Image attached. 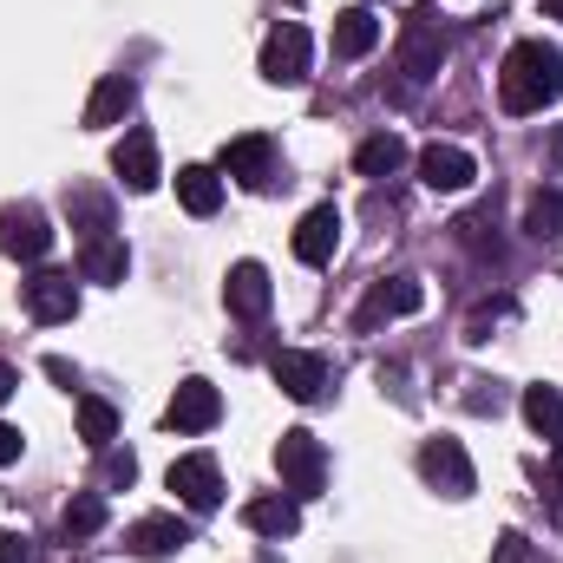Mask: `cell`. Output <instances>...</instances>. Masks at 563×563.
Here are the masks:
<instances>
[{"label": "cell", "mask_w": 563, "mask_h": 563, "mask_svg": "<svg viewBox=\"0 0 563 563\" xmlns=\"http://www.w3.org/2000/svg\"><path fill=\"white\" fill-rule=\"evenodd\" d=\"M558 99H563V53L544 46V40H518L505 53V66H498V106L511 119H531V112H544Z\"/></svg>", "instance_id": "1"}, {"label": "cell", "mask_w": 563, "mask_h": 563, "mask_svg": "<svg viewBox=\"0 0 563 563\" xmlns=\"http://www.w3.org/2000/svg\"><path fill=\"white\" fill-rule=\"evenodd\" d=\"M439 59H445V26H439V7L426 0V7L407 13V26H400V99L420 92L426 79L439 73Z\"/></svg>", "instance_id": "2"}, {"label": "cell", "mask_w": 563, "mask_h": 563, "mask_svg": "<svg viewBox=\"0 0 563 563\" xmlns=\"http://www.w3.org/2000/svg\"><path fill=\"white\" fill-rule=\"evenodd\" d=\"M276 472H282V492L288 498H314L328 485V452H321V439L308 426H288L276 439Z\"/></svg>", "instance_id": "3"}, {"label": "cell", "mask_w": 563, "mask_h": 563, "mask_svg": "<svg viewBox=\"0 0 563 563\" xmlns=\"http://www.w3.org/2000/svg\"><path fill=\"white\" fill-rule=\"evenodd\" d=\"M20 301H26V314L40 328H53V321L79 314V282H73V269H33V276L20 282Z\"/></svg>", "instance_id": "4"}, {"label": "cell", "mask_w": 563, "mask_h": 563, "mask_svg": "<svg viewBox=\"0 0 563 563\" xmlns=\"http://www.w3.org/2000/svg\"><path fill=\"white\" fill-rule=\"evenodd\" d=\"M53 250V223H46V210L40 203H7L0 210V256H13V263H40Z\"/></svg>", "instance_id": "5"}, {"label": "cell", "mask_w": 563, "mask_h": 563, "mask_svg": "<svg viewBox=\"0 0 563 563\" xmlns=\"http://www.w3.org/2000/svg\"><path fill=\"white\" fill-rule=\"evenodd\" d=\"M308 59H314V40H308V26H295V20H282L276 33L263 40V79H269V86H301V79H308Z\"/></svg>", "instance_id": "6"}, {"label": "cell", "mask_w": 563, "mask_h": 563, "mask_svg": "<svg viewBox=\"0 0 563 563\" xmlns=\"http://www.w3.org/2000/svg\"><path fill=\"white\" fill-rule=\"evenodd\" d=\"M420 478L432 485V492H445V498H472V485H478L459 439H426L420 445Z\"/></svg>", "instance_id": "7"}, {"label": "cell", "mask_w": 563, "mask_h": 563, "mask_svg": "<svg viewBox=\"0 0 563 563\" xmlns=\"http://www.w3.org/2000/svg\"><path fill=\"white\" fill-rule=\"evenodd\" d=\"M269 374H276V387L288 400H301V407H314L321 394H328V361L321 354H301V347H282L276 361H269Z\"/></svg>", "instance_id": "8"}, {"label": "cell", "mask_w": 563, "mask_h": 563, "mask_svg": "<svg viewBox=\"0 0 563 563\" xmlns=\"http://www.w3.org/2000/svg\"><path fill=\"white\" fill-rule=\"evenodd\" d=\"M170 492H177L190 511H217V505H223V472H217V459H210V452L177 459V465H170Z\"/></svg>", "instance_id": "9"}, {"label": "cell", "mask_w": 563, "mask_h": 563, "mask_svg": "<svg viewBox=\"0 0 563 563\" xmlns=\"http://www.w3.org/2000/svg\"><path fill=\"white\" fill-rule=\"evenodd\" d=\"M420 308H426L420 276H387V282H374V295L361 301L354 328H380V321H394V314H420Z\"/></svg>", "instance_id": "10"}, {"label": "cell", "mask_w": 563, "mask_h": 563, "mask_svg": "<svg viewBox=\"0 0 563 563\" xmlns=\"http://www.w3.org/2000/svg\"><path fill=\"white\" fill-rule=\"evenodd\" d=\"M217 420H223V394H217L210 380H184V387L170 394V407H164V426H170V432H210Z\"/></svg>", "instance_id": "11"}, {"label": "cell", "mask_w": 563, "mask_h": 563, "mask_svg": "<svg viewBox=\"0 0 563 563\" xmlns=\"http://www.w3.org/2000/svg\"><path fill=\"white\" fill-rule=\"evenodd\" d=\"M334 250H341V210H334V203H314V210L295 223V263L321 269V263H334Z\"/></svg>", "instance_id": "12"}, {"label": "cell", "mask_w": 563, "mask_h": 563, "mask_svg": "<svg viewBox=\"0 0 563 563\" xmlns=\"http://www.w3.org/2000/svg\"><path fill=\"white\" fill-rule=\"evenodd\" d=\"M223 177H236V184H250V190H263L269 184V170H276V144L263 139V132H243V139L223 144Z\"/></svg>", "instance_id": "13"}, {"label": "cell", "mask_w": 563, "mask_h": 563, "mask_svg": "<svg viewBox=\"0 0 563 563\" xmlns=\"http://www.w3.org/2000/svg\"><path fill=\"white\" fill-rule=\"evenodd\" d=\"M472 177H478L472 151H459V144H439V139L420 151V184H426V190H445V197H452V190H465Z\"/></svg>", "instance_id": "14"}, {"label": "cell", "mask_w": 563, "mask_h": 563, "mask_svg": "<svg viewBox=\"0 0 563 563\" xmlns=\"http://www.w3.org/2000/svg\"><path fill=\"white\" fill-rule=\"evenodd\" d=\"M223 301H230V314H236V321H263V314H269V301H276L269 269H263V263H236L230 282H223Z\"/></svg>", "instance_id": "15"}, {"label": "cell", "mask_w": 563, "mask_h": 563, "mask_svg": "<svg viewBox=\"0 0 563 563\" xmlns=\"http://www.w3.org/2000/svg\"><path fill=\"white\" fill-rule=\"evenodd\" d=\"M112 170H119V184H125V190H157V177H164V170H157V144H151V132H125V139L112 144Z\"/></svg>", "instance_id": "16"}, {"label": "cell", "mask_w": 563, "mask_h": 563, "mask_svg": "<svg viewBox=\"0 0 563 563\" xmlns=\"http://www.w3.org/2000/svg\"><path fill=\"white\" fill-rule=\"evenodd\" d=\"M380 46V20H374V7H347V13H334V59H367Z\"/></svg>", "instance_id": "17"}, {"label": "cell", "mask_w": 563, "mask_h": 563, "mask_svg": "<svg viewBox=\"0 0 563 563\" xmlns=\"http://www.w3.org/2000/svg\"><path fill=\"white\" fill-rule=\"evenodd\" d=\"M132 106H139V86H132V73H106V79L92 86V99H86V125H119Z\"/></svg>", "instance_id": "18"}, {"label": "cell", "mask_w": 563, "mask_h": 563, "mask_svg": "<svg viewBox=\"0 0 563 563\" xmlns=\"http://www.w3.org/2000/svg\"><path fill=\"white\" fill-rule=\"evenodd\" d=\"M177 203H184L190 217H217V210H223V177H217L210 164H184V170H177Z\"/></svg>", "instance_id": "19"}, {"label": "cell", "mask_w": 563, "mask_h": 563, "mask_svg": "<svg viewBox=\"0 0 563 563\" xmlns=\"http://www.w3.org/2000/svg\"><path fill=\"white\" fill-rule=\"evenodd\" d=\"M125 544H132L139 558H170V551L190 544V525H184V518H139V525L125 531Z\"/></svg>", "instance_id": "20"}, {"label": "cell", "mask_w": 563, "mask_h": 563, "mask_svg": "<svg viewBox=\"0 0 563 563\" xmlns=\"http://www.w3.org/2000/svg\"><path fill=\"white\" fill-rule=\"evenodd\" d=\"M243 525H250V531H263V538H295V531H301V505H295V498H282V492L250 498V505H243Z\"/></svg>", "instance_id": "21"}, {"label": "cell", "mask_w": 563, "mask_h": 563, "mask_svg": "<svg viewBox=\"0 0 563 563\" xmlns=\"http://www.w3.org/2000/svg\"><path fill=\"white\" fill-rule=\"evenodd\" d=\"M66 217H73L79 243L112 236V197H99V190H86V184H73V190H66Z\"/></svg>", "instance_id": "22"}, {"label": "cell", "mask_w": 563, "mask_h": 563, "mask_svg": "<svg viewBox=\"0 0 563 563\" xmlns=\"http://www.w3.org/2000/svg\"><path fill=\"white\" fill-rule=\"evenodd\" d=\"M125 269H132V256H125L119 236H92V243H79V282H125Z\"/></svg>", "instance_id": "23"}, {"label": "cell", "mask_w": 563, "mask_h": 563, "mask_svg": "<svg viewBox=\"0 0 563 563\" xmlns=\"http://www.w3.org/2000/svg\"><path fill=\"white\" fill-rule=\"evenodd\" d=\"M59 531H66V544L99 538L106 531V492H73V505L59 511Z\"/></svg>", "instance_id": "24"}, {"label": "cell", "mask_w": 563, "mask_h": 563, "mask_svg": "<svg viewBox=\"0 0 563 563\" xmlns=\"http://www.w3.org/2000/svg\"><path fill=\"white\" fill-rule=\"evenodd\" d=\"M525 230H531L538 243H563V190L558 184H538V190H531V203H525Z\"/></svg>", "instance_id": "25"}, {"label": "cell", "mask_w": 563, "mask_h": 563, "mask_svg": "<svg viewBox=\"0 0 563 563\" xmlns=\"http://www.w3.org/2000/svg\"><path fill=\"white\" fill-rule=\"evenodd\" d=\"M525 420L544 445H563V394L558 387H525Z\"/></svg>", "instance_id": "26"}, {"label": "cell", "mask_w": 563, "mask_h": 563, "mask_svg": "<svg viewBox=\"0 0 563 563\" xmlns=\"http://www.w3.org/2000/svg\"><path fill=\"white\" fill-rule=\"evenodd\" d=\"M79 439H86L92 452H106V445L119 439V407L99 400V394H79Z\"/></svg>", "instance_id": "27"}, {"label": "cell", "mask_w": 563, "mask_h": 563, "mask_svg": "<svg viewBox=\"0 0 563 563\" xmlns=\"http://www.w3.org/2000/svg\"><path fill=\"white\" fill-rule=\"evenodd\" d=\"M400 164H407V144L394 139V132H380V139H367L361 151H354V170H361V177H374V184H380V177H394Z\"/></svg>", "instance_id": "28"}, {"label": "cell", "mask_w": 563, "mask_h": 563, "mask_svg": "<svg viewBox=\"0 0 563 563\" xmlns=\"http://www.w3.org/2000/svg\"><path fill=\"white\" fill-rule=\"evenodd\" d=\"M132 478H139V459L119 452V445H106V459H99V485H106V492H125Z\"/></svg>", "instance_id": "29"}, {"label": "cell", "mask_w": 563, "mask_h": 563, "mask_svg": "<svg viewBox=\"0 0 563 563\" xmlns=\"http://www.w3.org/2000/svg\"><path fill=\"white\" fill-rule=\"evenodd\" d=\"M492 563H544V551H538L525 531H505V538L492 544Z\"/></svg>", "instance_id": "30"}, {"label": "cell", "mask_w": 563, "mask_h": 563, "mask_svg": "<svg viewBox=\"0 0 563 563\" xmlns=\"http://www.w3.org/2000/svg\"><path fill=\"white\" fill-rule=\"evenodd\" d=\"M544 492H551V511L563 525V445H551V472H544Z\"/></svg>", "instance_id": "31"}, {"label": "cell", "mask_w": 563, "mask_h": 563, "mask_svg": "<svg viewBox=\"0 0 563 563\" xmlns=\"http://www.w3.org/2000/svg\"><path fill=\"white\" fill-rule=\"evenodd\" d=\"M0 563H40V558H33V544L20 531H0Z\"/></svg>", "instance_id": "32"}, {"label": "cell", "mask_w": 563, "mask_h": 563, "mask_svg": "<svg viewBox=\"0 0 563 563\" xmlns=\"http://www.w3.org/2000/svg\"><path fill=\"white\" fill-rule=\"evenodd\" d=\"M46 374H53V380H59V387H66V394H73V387H79V374H73V361H59V354H46Z\"/></svg>", "instance_id": "33"}, {"label": "cell", "mask_w": 563, "mask_h": 563, "mask_svg": "<svg viewBox=\"0 0 563 563\" xmlns=\"http://www.w3.org/2000/svg\"><path fill=\"white\" fill-rule=\"evenodd\" d=\"M20 445H26V439H20L13 426H0V465H13V459H20Z\"/></svg>", "instance_id": "34"}, {"label": "cell", "mask_w": 563, "mask_h": 563, "mask_svg": "<svg viewBox=\"0 0 563 563\" xmlns=\"http://www.w3.org/2000/svg\"><path fill=\"white\" fill-rule=\"evenodd\" d=\"M13 394H20V374H13V367H7V361H0V407H7V400H13Z\"/></svg>", "instance_id": "35"}, {"label": "cell", "mask_w": 563, "mask_h": 563, "mask_svg": "<svg viewBox=\"0 0 563 563\" xmlns=\"http://www.w3.org/2000/svg\"><path fill=\"white\" fill-rule=\"evenodd\" d=\"M544 13H551V20H563V0H544Z\"/></svg>", "instance_id": "36"}]
</instances>
